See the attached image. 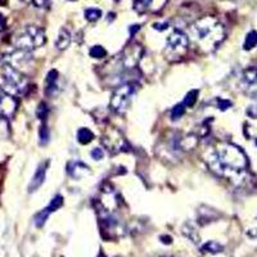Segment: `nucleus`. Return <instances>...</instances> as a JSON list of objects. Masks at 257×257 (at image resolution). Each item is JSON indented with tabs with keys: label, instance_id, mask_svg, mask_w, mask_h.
Masks as SVG:
<instances>
[{
	"label": "nucleus",
	"instance_id": "obj_1",
	"mask_svg": "<svg viewBox=\"0 0 257 257\" xmlns=\"http://www.w3.org/2000/svg\"><path fill=\"white\" fill-rule=\"evenodd\" d=\"M203 157L211 171L224 178H238L248 166L247 156L242 149L226 142H217L211 146Z\"/></svg>",
	"mask_w": 257,
	"mask_h": 257
},
{
	"label": "nucleus",
	"instance_id": "obj_2",
	"mask_svg": "<svg viewBox=\"0 0 257 257\" xmlns=\"http://www.w3.org/2000/svg\"><path fill=\"white\" fill-rule=\"evenodd\" d=\"M190 36L199 50L208 53L216 49L224 40L225 29L217 18L205 16L190 26Z\"/></svg>",
	"mask_w": 257,
	"mask_h": 257
},
{
	"label": "nucleus",
	"instance_id": "obj_3",
	"mask_svg": "<svg viewBox=\"0 0 257 257\" xmlns=\"http://www.w3.org/2000/svg\"><path fill=\"white\" fill-rule=\"evenodd\" d=\"M29 89V79L26 75L6 64L0 68V90L13 96L22 95Z\"/></svg>",
	"mask_w": 257,
	"mask_h": 257
},
{
	"label": "nucleus",
	"instance_id": "obj_4",
	"mask_svg": "<svg viewBox=\"0 0 257 257\" xmlns=\"http://www.w3.org/2000/svg\"><path fill=\"white\" fill-rule=\"evenodd\" d=\"M44 30L35 25H29L20 32H17L13 38V44H15L16 49L27 50V52H31V50L44 45Z\"/></svg>",
	"mask_w": 257,
	"mask_h": 257
},
{
	"label": "nucleus",
	"instance_id": "obj_5",
	"mask_svg": "<svg viewBox=\"0 0 257 257\" xmlns=\"http://www.w3.org/2000/svg\"><path fill=\"white\" fill-rule=\"evenodd\" d=\"M138 85L134 82H126V84L117 86L109 100V108L118 114H122L127 111L133 95L137 91Z\"/></svg>",
	"mask_w": 257,
	"mask_h": 257
},
{
	"label": "nucleus",
	"instance_id": "obj_6",
	"mask_svg": "<svg viewBox=\"0 0 257 257\" xmlns=\"http://www.w3.org/2000/svg\"><path fill=\"white\" fill-rule=\"evenodd\" d=\"M189 49V38L180 30H174L166 41V56L170 61H176L185 56Z\"/></svg>",
	"mask_w": 257,
	"mask_h": 257
},
{
	"label": "nucleus",
	"instance_id": "obj_7",
	"mask_svg": "<svg viewBox=\"0 0 257 257\" xmlns=\"http://www.w3.org/2000/svg\"><path fill=\"white\" fill-rule=\"evenodd\" d=\"M142 56H143V47L138 43H134L125 48L121 54V63L125 68L132 70V68L137 67L138 63L141 62Z\"/></svg>",
	"mask_w": 257,
	"mask_h": 257
},
{
	"label": "nucleus",
	"instance_id": "obj_8",
	"mask_svg": "<svg viewBox=\"0 0 257 257\" xmlns=\"http://www.w3.org/2000/svg\"><path fill=\"white\" fill-rule=\"evenodd\" d=\"M6 62L8 66L16 68V70L21 71L22 68H27L31 66L32 63V56L31 52L22 49H16L15 52L9 53L6 56ZM22 72V71H21Z\"/></svg>",
	"mask_w": 257,
	"mask_h": 257
},
{
	"label": "nucleus",
	"instance_id": "obj_9",
	"mask_svg": "<svg viewBox=\"0 0 257 257\" xmlns=\"http://www.w3.org/2000/svg\"><path fill=\"white\" fill-rule=\"evenodd\" d=\"M102 143L111 153L120 152L126 147V141L123 139L121 133L116 128H109L104 133L102 138Z\"/></svg>",
	"mask_w": 257,
	"mask_h": 257
},
{
	"label": "nucleus",
	"instance_id": "obj_10",
	"mask_svg": "<svg viewBox=\"0 0 257 257\" xmlns=\"http://www.w3.org/2000/svg\"><path fill=\"white\" fill-rule=\"evenodd\" d=\"M18 102L16 96L0 90V116H4L7 118L12 117L15 112L17 111Z\"/></svg>",
	"mask_w": 257,
	"mask_h": 257
},
{
	"label": "nucleus",
	"instance_id": "obj_11",
	"mask_svg": "<svg viewBox=\"0 0 257 257\" xmlns=\"http://www.w3.org/2000/svg\"><path fill=\"white\" fill-rule=\"evenodd\" d=\"M240 86L247 94L257 96V68H248L242 73Z\"/></svg>",
	"mask_w": 257,
	"mask_h": 257
},
{
	"label": "nucleus",
	"instance_id": "obj_12",
	"mask_svg": "<svg viewBox=\"0 0 257 257\" xmlns=\"http://www.w3.org/2000/svg\"><path fill=\"white\" fill-rule=\"evenodd\" d=\"M167 0H134V9L138 13H156L164 8Z\"/></svg>",
	"mask_w": 257,
	"mask_h": 257
},
{
	"label": "nucleus",
	"instance_id": "obj_13",
	"mask_svg": "<svg viewBox=\"0 0 257 257\" xmlns=\"http://www.w3.org/2000/svg\"><path fill=\"white\" fill-rule=\"evenodd\" d=\"M62 205H63V197H62V196L54 197V198L50 201L49 206H47L44 210L40 211V212L36 215V217H35V225H36V226H39V228H40V226H43V225H44V222L47 221L48 216H49L50 213H53L54 211L58 210V208L61 207Z\"/></svg>",
	"mask_w": 257,
	"mask_h": 257
},
{
	"label": "nucleus",
	"instance_id": "obj_14",
	"mask_svg": "<svg viewBox=\"0 0 257 257\" xmlns=\"http://www.w3.org/2000/svg\"><path fill=\"white\" fill-rule=\"evenodd\" d=\"M67 174L71 178L80 180L90 174V167L81 161H70L67 164Z\"/></svg>",
	"mask_w": 257,
	"mask_h": 257
},
{
	"label": "nucleus",
	"instance_id": "obj_15",
	"mask_svg": "<svg viewBox=\"0 0 257 257\" xmlns=\"http://www.w3.org/2000/svg\"><path fill=\"white\" fill-rule=\"evenodd\" d=\"M48 165H49V162H43V164H40L38 166L35 174H34V178H32L31 183H30V185H29V192L30 193L38 190V188H40L41 184L44 183L45 175H47Z\"/></svg>",
	"mask_w": 257,
	"mask_h": 257
},
{
	"label": "nucleus",
	"instance_id": "obj_16",
	"mask_svg": "<svg viewBox=\"0 0 257 257\" xmlns=\"http://www.w3.org/2000/svg\"><path fill=\"white\" fill-rule=\"evenodd\" d=\"M71 44V32L66 29H61L56 40V48L59 50H64Z\"/></svg>",
	"mask_w": 257,
	"mask_h": 257
},
{
	"label": "nucleus",
	"instance_id": "obj_17",
	"mask_svg": "<svg viewBox=\"0 0 257 257\" xmlns=\"http://www.w3.org/2000/svg\"><path fill=\"white\" fill-rule=\"evenodd\" d=\"M57 81H58V72L56 70H52L47 75V89L45 93L47 95H53L57 91Z\"/></svg>",
	"mask_w": 257,
	"mask_h": 257
},
{
	"label": "nucleus",
	"instance_id": "obj_18",
	"mask_svg": "<svg viewBox=\"0 0 257 257\" xmlns=\"http://www.w3.org/2000/svg\"><path fill=\"white\" fill-rule=\"evenodd\" d=\"M76 137H77V142L81 144H89L90 142H93V139H94L93 132L86 127L79 128V130H77Z\"/></svg>",
	"mask_w": 257,
	"mask_h": 257
},
{
	"label": "nucleus",
	"instance_id": "obj_19",
	"mask_svg": "<svg viewBox=\"0 0 257 257\" xmlns=\"http://www.w3.org/2000/svg\"><path fill=\"white\" fill-rule=\"evenodd\" d=\"M11 137V126H9L8 118L0 116V141H6Z\"/></svg>",
	"mask_w": 257,
	"mask_h": 257
},
{
	"label": "nucleus",
	"instance_id": "obj_20",
	"mask_svg": "<svg viewBox=\"0 0 257 257\" xmlns=\"http://www.w3.org/2000/svg\"><path fill=\"white\" fill-rule=\"evenodd\" d=\"M202 251H205V252H208V253H220V252L222 251V245L219 244L217 242H207L206 244H203L201 247Z\"/></svg>",
	"mask_w": 257,
	"mask_h": 257
},
{
	"label": "nucleus",
	"instance_id": "obj_21",
	"mask_svg": "<svg viewBox=\"0 0 257 257\" xmlns=\"http://www.w3.org/2000/svg\"><path fill=\"white\" fill-rule=\"evenodd\" d=\"M102 17V11L96 8H89L85 11V18L89 21V22H95L99 18Z\"/></svg>",
	"mask_w": 257,
	"mask_h": 257
},
{
	"label": "nucleus",
	"instance_id": "obj_22",
	"mask_svg": "<svg viewBox=\"0 0 257 257\" xmlns=\"http://www.w3.org/2000/svg\"><path fill=\"white\" fill-rule=\"evenodd\" d=\"M256 45H257V31H251L248 35H247V38H245L243 48H244L245 50H249L253 47H256Z\"/></svg>",
	"mask_w": 257,
	"mask_h": 257
},
{
	"label": "nucleus",
	"instance_id": "obj_23",
	"mask_svg": "<svg viewBox=\"0 0 257 257\" xmlns=\"http://www.w3.org/2000/svg\"><path fill=\"white\" fill-rule=\"evenodd\" d=\"M185 113V105L183 104V103H179V104H176L175 107H174L173 109H171V120L173 121H178L179 118H181V116Z\"/></svg>",
	"mask_w": 257,
	"mask_h": 257
},
{
	"label": "nucleus",
	"instance_id": "obj_24",
	"mask_svg": "<svg viewBox=\"0 0 257 257\" xmlns=\"http://www.w3.org/2000/svg\"><path fill=\"white\" fill-rule=\"evenodd\" d=\"M197 99H198V90H190L189 93L185 95L183 104H184L185 107H193V105L196 104Z\"/></svg>",
	"mask_w": 257,
	"mask_h": 257
},
{
	"label": "nucleus",
	"instance_id": "obj_25",
	"mask_svg": "<svg viewBox=\"0 0 257 257\" xmlns=\"http://www.w3.org/2000/svg\"><path fill=\"white\" fill-rule=\"evenodd\" d=\"M90 56L95 59L104 58L107 56V50L102 47V45H94L90 49Z\"/></svg>",
	"mask_w": 257,
	"mask_h": 257
},
{
	"label": "nucleus",
	"instance_id": "obj_26",
	"mask_svg": "<svg viewBox=\"0 0 257 257\" xmlns=\"http://www.w3.org/2000/svg\"><path fill=\"white\" fill-rule=\"evenodd\" d=\"M39 138H40V143L45 144L49 142V128H48L47 123H41L40 128H39Z\"/></svg>",
	"mask_w": 257,
	"mask_h": 257
},
{
	"label": "nucleus",
	"instance_id": "obj_27",
	"mask_svg": "<svg viewBox=\"0 0 257 257\" xmlns=\"http://www.w3.org/2000/svg\"><path fill=\"white\" fill-rule=\"evenodd\" d=\"M183 233L185 234V235H187L188 238H189V239H192L193 242L194 243H197V240H198V234L196 233V229L193 228L192 225H189V224H185L184 226H183Z\"/></svg>",
	"mask_w": 257,
	"mask_h": 257
},
{
	"label": "nucleus",
	"instance_id": "obj_28",
	"mask_svg": "<svg viewBox=\"0 0 257 257\" xmlns=\"http://www.w3.org/2000/svg\"><path fill=\"white\" fill-rule=\"evenodd\" d=\"M48 112H49V109H48V105L45 104V103H40L38 107V109H36V116L39 117V120H41L43 122H44L45 118H47V116H48Z\"/></svg>",
	"mask_w": 257,
	"mask_h": 257
},
{
	"label": "nucleus",
	"instance_id": "obj_29",
	"mask_svg": "<svg viewBox=\"0 0 257 257\" xmlns=\"http://www.w3.org/2000/svg\"><path fill=\"white\" fill-rule=\"evenodd\" d=\"M32 4L36 7V8H49L50 4H52V0H32Z\"/></svg>",
	"mask_w": 257,
	"mask_h": 257
},
{
	"label": "nucleus",
	"instance_id": "obj_30",
	"mask_svg": "<svg viewBox=\"0 0 257 257\" xmlns=\"http://www.w3.org/2000/svg\"><path fill=\"white\" fill-rule=\"evenodd\" d=\"M90 156L93 157V160L95 161H100L104 158V152H103L102 148H94L93 151H91Z\"/></svg>",
	"mask_w": 257,
	"mask_h": 257
},
{
	"label": "nucleus",
	"instance_id": "obj_31",
	"mask_svg": "<svg viewBox=\"0 0 257 257\" xmlns=\"http://www.w3.org/2000/svg\"><path fill=\"white\" fill-rule=\"evenodd\" d=\"M231 105V103L229 102V100H224V99H220L219 100V108L221 109V111H225V109H228L229 107Z\"/></svg>",
	"mask_w": 257,
	"mask_h": 257
},
{
	"label": "nucleus",
	"instance_id": "obj_32",
	"mask_svg": "<svg viewBox=\"0 0 257 257\" xmlns=\"http://www.w3.org/2000/svg\"><path fill=\"white\" fill-rule=\"evenodd\" d=\"M6 25H7L6 18H4L3 16L0 15V34H2V32H3L4 30H6Z\"/></svg>",
	"mask_w": 257,
	"mask_h": 257
},
{
	"label": "nucleus",
	"instance_id": "obj_33",
	"mask_svg": "<svg viewBox=\"0 0 257 257\" xmlns=\"http://www.w3.org/2000/svg\"><path fill=\"white\" fill-rule=\"evenodd\" d=\"M138 30H141V26H139V25H133V26H130L128 31H130V34H132V35H134Z\"/></svg>",
	"mask_w": 257,
	"mask_h": 257
},
{
	"label": "nucleus",
	"instance_id": "obj_34",
	"mask_svg": "<svg viewBox=\"0 0 257 257\" xmlns=\"http://www.w3.org/2000/svg\"><path fill=\"white\" fill-rule=\"evenodd\" d=\"M116 2H120V0H116Z\"/></svg>",
	"mask_w": 257,
	"mask_h": 257
},
{
	"label": "nucleus",
	"instance_id": "obj_35",
	"mask_svg": "<svg viewBox=\"0 0 257 257\" xmlns=\"http://www.w3.org/2000/svg\"><path fill=\"white\" fill-rule=\"evenodd\" d=\"M72 2H73V0H72Z\"/></svg>",
	"mask_w": 257,
	"mask_h": 257
}]
</instances>
